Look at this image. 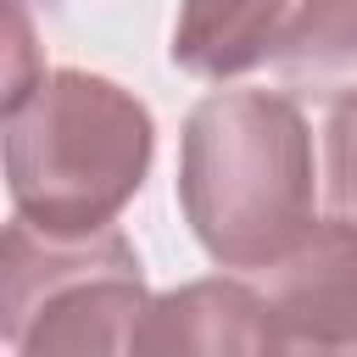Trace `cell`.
<instances>
[{
	"instance_id": "1",
	"label": "cell",
	"mask_w": 357,
	"mask_h": 357,
	"mask_svg": "<svg viewBox=\"0 0 357 357\" xmlns=\"http://www.w3.org/2000/svg\"><path fill=\"white\" fill-rule=\"evenodd\" d=\"M178 206L218 268L257 273L312 229V134L290 95L218 89L184 117Z\"/></svg>"
},
{
	"instance_id": "2",
	"label": "cell",
	"mask_w": 357,
	"mask_h": 357,
	"mask_svg": "<svg viewBox=\"0 0 357 357\" xmlns=\"http://www.w3.org/2000/svg\"><path fill=\"white\" fill-rule=\"evenodd\" d=\"M156 156V123L123 84L56 67L6 106V190L11 212L45 234H95L139 195Z\"/></svg>"
},
{
	"instance_id": "3",
	"label": "cell",
	"mask_w": 357,
	"mask_h": 357,
	"mask_svg": "<svg viewBox=\"0 0 357 357\" xmlns=\"http://www.w3.org/2000/svg\"><path fill=\"white\" fill-rule=\"evenodd\" d=\"M145 312L139 251L117 223L95 234H45L11 212L0 234V340L17 357H123Z\"/></svg>"
},
{
	"instance_id": "4",
	"label": "cell",
	"mask_w": 357,
	"mask_h": 357,
	"mask_svg": "<svg viewBox=\"0 0 357 357\" xmlns=\"http://www.w3.org/2000/svg\"><path fill=\"white\" fill-rule=\"evenodd\" d=\"M279 351H357V223H312L284 257L257 268Z\"/></svg>"
},
{
	"instance_id": "5",
	"label": "cell",
	"mask_w": 357,
	"mask_h": 357,
	"mask_svg": "<svg viewBox=\"0 0 357 357\" xmlns=\"http://www.w3.org/2000/svg\"><path fill=\"white\" fill-rule=\"evenodd\" d=\"M134 351H279L268 329L262 290L245 279H195L167 296H151V312L134 335Z\"/></svg>"
},
{
	"instance_id": "6",
	"label": "cell",
	"mask_w": 357,
	"mask_h": 357,
	"mask_svg": "<svg viewBox=\"0 0 357 357\" xmlns=\"http://www.w3.org/2000/svg\"><path fill=\"white\" fill-rule=\"evenodd\" d=\"M301 0H178L173 67L206 84L240 78L273 61Z\"/></svg>"
},
{
	"instance_id": "7",
	"label": "cell",
	"mask_w": 357,
	"mask_h": 357,
	"mask_svg": "<svg viewBox=\"0 0 357 357\" xmlns=\"http://www.w3.org/2000/svg\"><path fill=\"white\" fill-rule=\"evenodd\" d=\"M273 73L284 89L312 100H340L357 89V0H301L279 50Z\"/></svg>"
},
{
	"instance_id": "8",
	"label": "cell",
	"mask_w": 357,
	"mask_h": 357,
	"mask_svg": "<svg viewBox=\"0 0 357 357\" xmlns=\"http://www.w3.org/2000/svg\"><path fill=\"white\" fill-rule=\"evenodd\" d=\"M324 190H329V206L357 223V89L329 106V123H324Z\"/></svg>"
}]
</instances>
